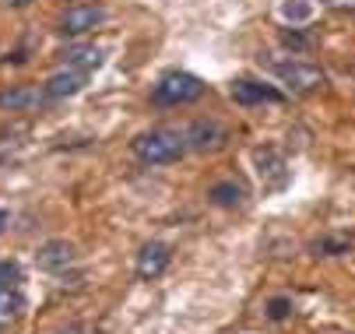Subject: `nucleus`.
<instances>
[{
  "mask_svg": "<svg viewBox=\"0 0 355 334\" xmlns=\"http://www.w3.org/2000/svg\"><path fill=\"white\" fill-rule=\"evenodd\" d=\"M232 99L239 106H257V103H282V91L261 81H236L232 85Z\"/></svg>",
  "mask_w": 355,
  "mask_h": 334,
  "instance_id": "9",
  "label": "nucleus"
},
{
  "mask_svg": "<svg viewBox=\"0 0 355 334\" xmlns=\"http://www.w3.org/2000/svg\"><path fill=\"white\" fill-rule=\"evenodd\" d=\"M271 71H275L278 81L288 85L292 91H313V88H320V85L327 81L320 67H313V64H299V60H275Z\"/></svg>",
  "mask_w": 355,
  "mask_h": 334,
  "instance_id": "3",
  "label": "nucleus"
},
{
  "mask_svg": "<svg viewBox=\"0 0 355 334\" xmlns=\"http://www.w3.org/2000/svg\"><path fill=\"white\" fill-rule=\"evenodd\" d=\"M67 60L71 64H81V67H95L98 60H103V53H98V50H71Z\"/></svg>",
  "mask_w": 355,
  "mask_h": 334,
  "instance_id": "15",
  "label": "nucleus"
},
{
  "mask_svg": "<svg viewBox=\"0 0 355 334\" xmlns=\"http://www.w3.org/2000/svg\"><path fill=\"white\" fill-rule=\"evenodd\" d=\"M187 145L193 152H218L225 145V127L215 123V120H200L187 130Z\"/></svg>",
  "mask_w": 355,
  "mask_h": 334,
  "instance_id": "5",
  "label": "nucleus"
},
{
  "mask_svg": "<svg viewBox=\"0 0 355 334\" xmlns=\"http://www.w3.org/2000/svg\"><path fill=\"white\" fill-rule=\"evenodd\" d=\"M285 46H292V50H306V39H302V35H295V32H285Z\"/></svg>",
  "mask_w": 355,
  "mask_h": 334,
  "instance_id": "17",
  "label": "nucleus"
},
{
  "mask_svg": "<svg viewBox=\"0 0 355 334\" xmlns=\"http://www.w3.org/2000/svg\"><path fill=\"white\" fill-rule=\"evenodd\" d=\"M25 310V296L15 285H0V320H15Z\"/></svg>",
  "mask_w": 355,
  "mask_h": 334,
  "instance_id": "12",
  "label": "nucleus"
},
{
  "mask_svg": "<svg viewBox=\"0 0 355 334\" xmlns=\"http://www.w3.org/2000/svg\"><path fill=\"white\" fill-rule=\"evenodd\" d=\"M187 134L173 130V127H159V130H148L141 137H134V155L144 166H173L187 155Z\"/></svg>",
  "mask_w": 355,
  "mask_h": 334,
  "instance_id": "1",
  "label": "nucleus"
},
{
  "mask_svg": "<svg viewBox=\"0 0 355 334\" xmlns=\"http://www.w3.org/2000/svg\"><path fill=\"white\" fill-rule=\"evenodd\" d=\"M208 201H211L215 208L236 211V208H243V201H246V190H243L239 183H232V179H222V183H215V186L208 190Z\"/></svg>",
  "mask_w": 355,
  "mask_h": 334,
  "instance_id": "11",
  "label": "nucleus"
},
{
  "mask_svg": "<svg viewBox=\"0 0 355 334\" xmlns=\"http://www.w3.org/2000/svg\"><path fill=\"white\" fill-rule=\"evenodd\" d=\"M282 18L292 21V25H302V21L313 18V4H310V0H285V4H282Z\"/></svg>",
  "mask_w": 355,
  "mask_h": 334,
  "instance_id": "13",
  "label": "nucleus"
},
{
  "mask_svg": "<svg viewBox=\"0 0 355 334\" xmlns=\"http://www.w3.org/2000/svg\"><path fill=\"white\" fill-rule=\"evenodd\" d=\"M288 313H292V299L278 296V299H271V303H268V317H271V320H285Z\"/></svg>",
  "mask_w": 355,
  "mask_h": 334,
  "instance_id": "16",
  "label": "nucleus"
},
{
  "mask_svg": "<svg viewBox=\"0 0 355 334\" xmlns=\"http://www.w3.org/2000/svg\"><path fill=\"white\" fill-rule=\"evenodd\" d=\"M103 21H106V8H98V4H74L60 18V32L64 35H85V32H92L95 25H103Z\"/></svg>",
  "mask_w": 355,
  "mask_h": 334,
  "instance_id": "4",
  "label": "nucleus"
},
{
  "mask_svg": "<svg viewBox=\"0 0 355 334\" xmlns=\"http://www.w3.org/2000/svg\"><path fill=\"white\" fill-rule=\"evenodd\" d=\"M39 99H42V95H39L35 88L15 85V88H4V91H0V109H4V113H25V109H32Z\"/></svg>",
  "mask_w": 355,
  "mask_h": 334,
  "instance_id": "10",
  "label": "nucleus"
},
{
  "mask_svg": "<svg viewBox=\"0 0 355 334\" xmlns=\"http://www.w3.org/2000/svg\"><path fill=\"white\" fill-rule=\"evenodd\" d=\"M169 261H173V250L166 243H144L141 254H137V278H159V274H166Z\"/></svg>",
  "mask_w": 355,
  "mask_h": 334,
  "instance_id": "6",
  "label": "nucleus"
},
{
  "mask_svg": "<svg viewBox=\"0 0 355 334\" xmlns=\"http://www.w3.org/2000/svg\"><path fill=\"white\" fill-rule=\"evenodd\" d=\"M8 4H15V8H28L32 0H8Z\"/></svg>",
  "mask_w": 355,
  "mask_h": 334,
  "instance_id": "19",
  "label": "nucleus"
},
{
  "mask_svg": "<svg viewBox=\"0 0 355 334\" xmlns=\"http://www.w3.org/2000/svg\"><path fill=\"white\" fill-rule=\"evenodd\" d=\"M205 95V81L193 78V74H183V71H173L166 74L159 85H155V106H190Z\"/></svg>",
  "mask_w": 355,
  "mask_h": 334,
  "instance_id": "2",
  "label": "nucleus"
},
{
  "mask_svg": "<svg viewBox=\"0 0 355 334\" xmlns=\"http://www.w3.org/2000/svg\"><path fill=\"white\" fill-rule=\"evenodd\" d=\"M8 225H11V215H8L4 208H0V236H4V232H8Z\"/></svg>",
  "mask_w": 355,
  "mask_h": 334,
  "instance_id": "18",
  "label": "nucleus"
},
{
  "mask_svg": "<svg viewBox=\"0 0 355 334\" xmlns=\"http://www.w3.org/2000/svg\"><path fill=\"white\" fill-rule=\"evenodd\" d=\"M85 81H88V74L81 71V67H67V71H60V74H53L46 81V99H71V95H78L81 88H85Z\"/></svg>",
  "mask_w": 355,
  "mask_h": 334,
  "instance_id": "8",
  "label": "nucleus"
},
{
  "mask_svg": "<svg viewBox=\"0 0 355 334\" xmlns=\"http://www.w3.org/2000/svg\"><path fill=\"white\" fill-rule=\"evenodd\" d=\"M21 281V264L18 261H0V285H18Z\"/></svg>",
  "mask_w": 355,
  "mask_h": 334,
  "instance_id": "14",
  "label": "nucleus"
},
{
  "mask_svg": "<svg viewBox=\"0 0 355 334\" xmlns=\"http://www.w3.org/2000/svg\"><path fill=\"white\" fill-rule=\"evenodd\" d=\"M74 247L67 243V240H49V243H42L39 247V254H35V261H39V267L42 271H67L71 264H74Z\"/></svg>",
  "mask_w": 355,
  "mask_h": 334,
  "instance_id": "7",
  "label": "nucleus"
}]
</instances>
